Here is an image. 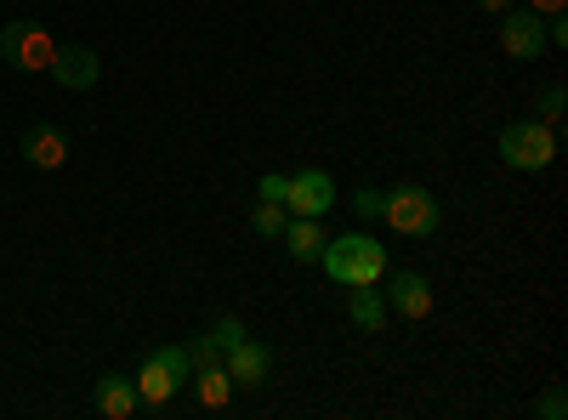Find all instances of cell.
Masks as SVG:
<instances>
[{
    "mask_svg": "<svg viewBox=\"0 0 568 420\" xmlns=\"http://www.w3.org/2000/svg\"><path fill=\"white\" fill-rule=\"evenodd\" d=\"M318 262L342 290H353V285H375L387 273V245H375L369 233H342V239H324Z\"/></svg>",
    "mask_w": 568,
    "mask_h": 420,
    "instance_id": "6da1fadb",
    "label": "cell"
},
{
    "mask_svg": "<svg viewBox=\"0 0 568 420\" xmlns=\"http://www.w3.org/2000/svg\"><path fill=\"white\" fill-rule=\"evenodd\" d=\"M187 347H154L149 358H142V369H136V398H142V409H149L154 420L160 414H171V398L187 387Z\"/></svg>",
    "mask_w": 568,
    "mask_h": 420,
    "instance_id": "7a4b0ae2",
    "label": "cell"
},
{
    "mask_svg": "<svg viewBox=\"0 0 568 420\" xmlns=\"http://www.w3.org/2000/svg\"><path fill=\"white\" fill-rule=\"evenodd\" d=\"M500 160H506L511 171H546V165L557 160V136H551V125H540V120H517V125H506V131H500Z\"/></svg>",
    "mask_w": 568,
    "mask_h": 420,
    "instance_id": "3957f363",
    "label": "cell"
},
{
    "mask_svg": "<svg viewBox=\"0 0 568 420\" xmlns=\"http://www.w3.org/2000/svg\"><path fill=\"white\" fill-rule=\"evenodd\" d=\"M382 216L398 227V233H409V239H433L438 233V199L426 194V188H393V194H382Z\"/></svg>",
    "mask_w": 568,
    "mask_h": 420,
    "instance_id": "277c9868",
    "label": "cell"
},
{
    "mask_svg": "<svg viewBox=\"0 0 568 420\" xmlns=\"http://www.w3.org/2000/svg\"><path fill=\"white\" fill-rule=\"evenodd\" d=\"M52 52H58V40L45 34L40 23H7L0 29V58H7L12 69H52Z\"/></svg>",
    "mask_w": 568,
    "mask_h": 420,
    "instance_id": "5b68a950",
    "label": "cell"
},
{
    "mask_svg": "<svg viewBox=\"0 0 568 420\" xmlns=\"http://www.w3.org/2000/svg\"><path fill=\"white\" fill-rule=\"evenodd\" d=\"M500 52L511 63H535L546 52V18L540 12H500Z\"/></svg>",
    "mask_w": 568,
    "mask_h": 420,
    "instance_id": "8992f818",
    "label": "cell"
},
{
    "mask_svg": "<svg viewBox=\"0 0 568 420\" xmlns=\"http://www.w3.org/2000/svg\"><path fill=\"white\" fill-rule=\"evenodd\" d=\"M329 205H336V182L324 171H296L291 188H284V211L291 216H324Z\"/></svg>",
    "mask_w": 568,
    "mask_h": 420,
    "instance_id": "52a82bcc",
    "label": "cell"
},
{
    "mask_svg": "<svg viewBox=\"0 0 568 420\" xmlns=\"http://www.w3.org/2000/svg\"><path fill=\"white\" fill-rule=\"evenodd\" d=\"M52 74L58 85H69V91H85V85H98V74H103V63H98V52L91 45H58L52 52Z\"/></svg>",
    "mask_w": 568,
    "mask_h": 420,
    "instance_id": "ba28073f",
    "label": "cell"
},
{
    "mask_svg": "<svg viewBox=\"0 0 568 420\" xmlns=\"http://www.w3.org/2000/svg\"><path fill=\"white\" fill-rule=\"evenodd\" d=\"M382 301L398 318H426V313H433V285H426L420 273H393V285L382 290Z\"/></svg>",
    "mask_w": 568,
    "mask_h": 420,
    "instance_id": "9c48e42d",
    "label": "cell"
},
{
    "mask_svg": "<svg viewBox=\"0 0 568 420\" xmlns=\"http://www.w3.org/2000/svg\"><path fill=\"white\" fill-rule=\"evenodd\" d=\"M222 369H227V381H233V387H262V381H267V369H273V352H267L262 341L245 336V341H233V347H227V363H222Z\"/></svg>",
    "mask_w": 568,
    "mask_h": 420,
    "instance_id": "30bf717a",
    "label": "cell"
},
{
    "mask_svg": "<svg viewBox=\"0 0 568 420\" xmlns=\"http://www.w3.org/2000/svg\"><path fill=\"white\" fill-rule=\"evenodd\" d=\"M18 148H23V160H29L34 171H58V165L69 160V136H63L58 125H29Z\"/></svg>",
    "mask_w": 568,
    "mask_h": 420,
    "instance_id": "8fae6325",
    "label": "cell"
},
{
    "mask_svg": "<svg viewBox=\"0 0 568 420\" xmlns=\"http://www.w3.org/2000/svg\"><path fill=\"white\" fill-rule=\"evenodd\" d=\"M98 414H109V420H131L136 409H142V398H136V381H125V376H103L98 381Z\"/></svg>",
    "mask_w": 568,
    "mask_h": 420,
    "instance_id": "7c38bea8",
    "label": "cell"
},
{
    "mask_svg": "<svg viewBox=\"0 0 568 420\" xmlns=\"http://www.w3.org/2000/svg\"><path fill=\"white\" fill-rule=\"evenodd\" d=\"M278 239H284V250H291L296 262H318V250H324V227H318V216H291Z\"/></svg>",
    "mask_w": 568,
    "mask_h": 420,
    "instance_id": "4fadbf2b",
    "label": "cell"
},
{
    "mask_svg": "<svg viewBox=\"0 0 568 420\" xmlns=\"http://www.w3.org/2000/svg\"><path fill=\"white\" fill-rule=\"evenodd\" d=\"M353 324L358 330H382L387 324V301H382V290H369V285H353Z\"/></svg>",
    "mask_w": 568,
    "mask_h": 420,
    "instance_id": "5bb4252c",
    "label": "cell"
},
{
    "mask_svg": "<svg viewBox=\"0 0 568 420\" xmlns=\"http://www.w3.org/2000/svg\"><path fill=\"white\" fill-rule=\"evenodd\" d=\"M194 392H200V403H205V409H222V403L233 398V381H227V369H222V363H200V376H194Z\"/></svg>",
    "mask_w": 568,
    "mask_h": 420,
    "instance_id": "9a60e30c",
    "label": "cell"
},
{
    "mask_svg": "<svg viewBox=\"0 0 568 420\" xmlns=\"http://www.w3.org/2000/svg\"><path fill=\"white\" fill-rule=\"evenodd\" d=\"M284 222H291V211H284V205H273V199H262V205L251 211V227L262 233V239H278V233H284Z\"/></svg>",
    "mask_w": 568,
    "mask_h": 420,
    "instance_id": "2e32d148",
    "label": "cell"
},
{
    "mask_svg": "<svg viewBox=\"0 0 568 420\" xmlns=\"http://www.w3.org/2000/svg\"><path fill=\"white\" fill-rule=\"evenodd\" d=\"M211 341H216V347L227 352L233 341H245V324H240V318H233V313H227V318H216V324H211Z\"/></svg>",
    "mask_w": 568,
    "mask_h": 420,
    "instance_id": "e0dca14e",
    "label": "cell"
},
{
    "mask_svg": "<svg viewBox=\"0 0 568 420\" xmlns=\"http://www.w3.org/2000/svg\"><path fill=\"white\" fill-rule=\"evenodd\" d=\"M562 120V85H546L540 91V125H557Z\"/></svg>",
    "mask_w": 568,
    "mask_h": 420,
    "instance_id": "ac0fdd59",
    "label": "cell"
},
{
    "mask_svg": "<svg viewBox=\"0 0 568 420\" xmlns=\"http://www.w3.org/2000/svg\"><path fill=\"white\" fill-rule=\"evenodd\" d=\"M216 358H222V347H216L211 336H200L194 347H187V363H216Z\"/></svg>",
    "mask_w": 568,
    "mask_h": 420,
    "instance_id": "d6986e66",
    "label": "cell"
},
{
    "mask_svg": "<svg viewBox=\"0 0 568 420\" xmlns=\"http://www.w3.org/2000/svg\"><path fill=\"white\" fill-rule=\"evenodd\" d=\"M284 188H291V176H278V171H267V176H262V199L284 205Z\"/></svg>",
    "mask_w": 568,
    "mask_h": 420,
    "instance_id": "ffe728a7",
    "label": "cell"
},
{
    "mask_svg": "<svg viewBox=\"0 0 568 420\" xmlns=\"http://www.w3.org/2000/svg\"><path fill=\"white\" fill-rule=\"evenodd\" d=\"M353 211L375 222V216H382V194H375V188H364V194H353Z\"/></svg>",
    "mask_w": 568,
    "mask_h": 420,
    "instance_id": "44dd1931",
    "label": "cell"
},
{
    "mask_svg": "<svg viewBox=\"0 0 568 420\" xmlns=\"http://www.w3.org/2000/svg\"><path fill=\"white\" fill-rule=\"evenodd\" d=\"M540 414H546V420H562V387H546V398H540Z\"/></svg>",
    "mask_w": 568,
    "mask_h": 420,
    "instance_id": "7402d4cb",
    "label": "cell"
},
{
    "mask_svg": "<svg viewBox=\"0 0 568 420\" xmlns=\"http://www.w3.org/2000/svg\"><path fill=\"white\" fill-rule=\"evenodd\" d=\"M568 0H529V12H540V18H551V12H562Z\"/></svg>",
    "mask_w": 568,
    "mask_h": 420,
    "instance_id": "603a6c76",
    "label": "cell"
},
{
    "mask_svg": "<svg viewBox=\"0 0 568 420\" xmlns=\"http://www.w3.org/2000/svg\"><path fill=\"white\" fill-rule=\"evenodd\" d=\"M478 7H484V12H506V7H511V0H478Z\"/></svg>",
    "mask_w": 568,
    "mask_h": 420,
    "instance_id": "cb8c5ba5",
    "label": "cell"
}]
</instances>
